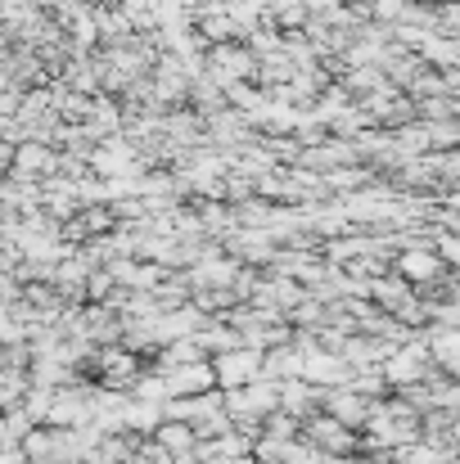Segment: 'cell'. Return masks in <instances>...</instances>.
<instances>
[{
    "label": "cell",
    "instance_id": "cell-1",
    "mask_svg": "<svg viewBox=\"0 0 460 464\" xmlns=\"http://www.w3.org/2000/svg\"><path fill=\"white\" fill-rule=\"evenodd\" d=\"M253 365H258L253 356H235V361L226 356V361H221V370H226L221 379H226V383H249V379H253Z\"/></svg>",
    "mask_w": 460,
    "mask_h": 464
},
{
    "label": "cell",
    "instance_id": "cell-2",
    "mask_svg": "<svg viewBox=\"0 0 460 464\" xmlns=\"http://www.w3.org/2000/svg\"><path fill=\"white\" fill-rule=\"evenodd\" d=\"M162 442H167L171 451H185V447H190V433H185V429H162Z\"/></svg>",
    "mask_w": 460,
    "mask_h": 464
}]
</instances>
